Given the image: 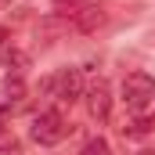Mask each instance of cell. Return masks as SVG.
<instances>
[{
  "label": "cell",
  "instance_id": "1",
  "mask_svg": "<svg viewBox=\"0 0 155 155\" xmlns=\"http://www.w3.org/2000/svg\"><path fill=\"white\" fill-rule=\"evenodd\" d=\"M123 105L130 108V112H148L155 105V79L148 72H130V76L123 79Z\"/></svg>",
  "mask_w": 155,
  "mask_h": 155
},
{
  "label": "cell",
  "instance_id": "3",
  "mask_svg": "<svg viewBox=\"0 0 155 155\" xmlns=\"http://www.w3.org/2000/svg\"><path fill=\"white\" fill-rule=\"evenodd\" d=\"M43 87L51 90V97L69 101V105H72L76 97H83V76H79V69H61L58 76H51Z\"/></svg>",
  "mask_w": 155,
  "mask_h": 155
},
{
  "label": "cell",
  "instance_id": "6",
  "mask_svg": "<svg viewBox=\"0 0 155 155\" xmlns=\"http://www.w3.org/2000/svg\"><path fill=\"white\" fill-rule=\"evenodd\" d=\"M83 155H112V148H108V141H105V137H94V141H87Z\"/></svg>",
  "mask_w": 155,
  "mask_h": 155
},
{
  "label": "cell",
  "instance_id": "4",
  "mask_svg": "<svg viewBox=\"0 0 155 155\" xmlns=\"http://www.w3.org/2000/svg\"><path fill=\"white\" fill-rule=\"evenodd\" d=\"M87 112L97 119V123H105L108 112H112V90H108V83L105 79H97L90 90H87Z\"/></svg>",
  "mask_w": 155,
  "mask_h": 155
},
{
  "label": "cell",
  "instance_id": "2",
  "mask_svg": "<svg viewBox=\"0 0 155 155\" xmlns=\"http://www.w3.org/2000/svg\"><path fill=\"white\" fill-rule=\"evenodd\" d=\"M29 134H33L36 144L51 148V144H61V141L69 137V123L61 119V112H40V116L33 119V126H29Z\"/></svg>",
  "mask_w": 155,
  "mask_h": 155
},
{
  "label": "cell",
  "instance_id": "9",
  "mask_svg": "<svg viewBox=\"0 0 155 155\" xmlns=\"http://www.w3.org/2000/svg\"><path fill=\"white\" fill-rule=\"evenodd\" d=\"M137 155H155V148H144V152H137Z\"/></svg>",
  "mask_w": 155,
  "mask_h": 155
},
{
  "label": "cell",
  "instance_id": "8",
  "mask_svg": "<svg viewBox=\"0 0 155 155\" xmlns=\"http://www.w3.org/2000/svg\"><path fill=\"white\" fill-rule=\"evenodd\" d=\"M15 108H18V105H15V101H11V97L0 90V116H4V112H15Z\"/></svg>",
  "mask_w": 155,
  "mask_h": 155
},
{
  "label": "cell",
  "instance_id": "5",
  "mask_svg": "<svg viewBox=\"0 0 155 155\" xmlns=\"http://www.w3.org/2000/svg\"><path fill=\"white\" fill-rule=\"evenodd\" d=\"M4 65L18 72V69H25V65H29V58H25L22 51H15V47H11V51H4Z\"/></svg>",
  "mask_w": 155,
  "mask_h": 155
},
{
  "label": "cell",
  "instance_id": "7",
  "mask_svg": "<svg viewBox=\"0 0 155 155\" xmlns=\"http://www.w3.org/2000/svg\"><path fill=\"white\" fill-rule=\"evenodd\" d=\"M0 155H22L18 141H4V144H0Z\"/></svg>",
  "mask_w": 155,
  "mask_h": 155
}]
</instances>
